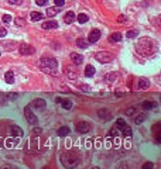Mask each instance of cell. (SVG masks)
<instances>
[{
  "label": "cell",
  "mask_w": 161,
  "mask_h": 169,
  "mask_svg": "<svg viewBox=\"0 0 161 169\" xmlns=\"http://www.w3.org/2000/svg\"><path fill=\"white\" fill-rule=\"evenodd\" d=\"M41 27H42L44 30H51V28H56V27H58V23H56L55 20H49V21H44Z\"/></svg>",
  "instance_id": "obj_10"
},
{
  "label": "cell",
  "mask_w": 161,
  "mask_h": 169,
  "mask_svg": "<svg viewBox=\"0 0 161 169\" xmlns=\"http://www.w3.org/2000/svg\"><path fill=\"white\" fill-rule=\"evenodd\" d=\"M71 59L73 61V64H75V65H80V64H82V61H83L82 55L76 54V52H71Z\"/></svg>",
  "instance_id": "obj_14"
},
{
  "label": "cell",
  "mask_w": 161,
  "mask_h": 169,
  "mask_svg": "<svg viewBox=\"0 0 161 169\" xmlns=\"http://www.w3.org/2000/svg\"><path fill=\"white\" fill-rule=\"evenodd\" d=\"M31 104L34 106V107H37V109H45L47 103H45L44 99H35V100H32Z\"/></svg>",
  "instance_id": "obj_12"
},
{
  "label": "cell",
  "mask_w": 161,
  "mask_h": 169,
  "mask_svg": "<svg viewBox=\"0 0 161 169\" xmlns=\"http://www.w3.org/2000/svg\"><path fill=\"white\" fill-rule=\"evenodd\" d=\"M1 99H3V95H1V93H0V102H1Z\"/></svg>",
  "instance_id": "obj_49"
},
{
  "label": "cell",
  "mask_w": 161,
  "mask_h": 169,
  "mask_svg": "<svg viewBox=\"0 0 161 169\" xmlns=\"http://www.w3.org/2000/svg\"><path fill=\"white\" fill-rule=\"evenodd\" d=\"M1 20H3L4 23H10V21H11V16H10V14H4V16L1 17Z\"/></svg>",
  "instance_id": "obj_35"
},
{
  "label": "cell",
  "mask_w": 161,
  "mask_h": 169,
  "mask_svg": "<svg viewBox=\"0 0 161 169\" xmlns=\"http://www.w3.org/2000/svg\"><path fill=\"white\" fill-rule=\"evenodd\" d=\"M120 40H121L120 32H113V34H110V37H109V41H110V42H119Z\"/></svg>",
  "instance_id": "obj_17"
},
{
  "label": "cell",
  "mask_w": 161,
  "mask_h": 169,
  "mask_svg": "<svg viewBox=\"0 0 161 169\" xmlns=\"http://www.w3.org/2000/svg\"><path fill=\"white\" fill-rule=\"evenodd\" d=\"M93 75H95V68L92 65H86V68H85V76L92 78Z\"/></svg>",
  "instance_id": "obj_16"
},
{
  "label": "cell",
  "mask_w": 161,
  "mask_h": 169,
  "mask_svg": "<svg viewBox=\"0 0 161 169\" xmlns=\"http://www.w3.org/2000/svg\"><path fill=\"white\" fill-rule=\"evenodd\" d=\"M136 111H137L136 107H130V109H127V110L124 111V114H126V116H133Z\"/></svg>",
  "instance_id": "obj_32"
},
{
  "label": "cell",
  "mask_w": 161,
  "mask_h": 169,
  "mask_svg": "<svg viewBox=\"0 0 161 169\" xmlns=\"http://www.w3.org/2000/svg\"><path fill=\"white\" fill-rule=\"evenodd\" d=\"M126 126V121L123 120V119H117L116 120V128L119 130V128H121V127H124Z\"/></svg>",
  "instance_id": "obj_30"
},
{
  "label": "cell",
  "mask_w": 161,
  "mask_h": 169,
  "mask_svg": "<svg viewBox=\"0 0 161 169\" xmlns=\"http://www.w3.org/2000/svg\"><path fill=\"white\" fill-rule=\"evenodd\" d=\"M61 103H62V107H64L65 110H69V109H72V102H71V100H62Z\"/></svg>",
  "instance_id": "obj_28"
},
{
  "label": "cell",
  "mask_w": 161,
  "mask_h": 169,
  "mask_svg": "<svg viewBox=\"0 0 161 169\" xmlns=\"http://www.w3.org/2000/svg\"><path fill=\"white\" fill-rule=\"evenodd\" d=\"M155 103H154V102H144V103H143V107H144L145 110H150V109H153V107H155Z\"/></svg>",
  "instance_id": "obj_29"
},
{
  "label": "cell",
  "mask_w": 161,
  "mask_h": 169,
  "mask_svg": "<svg viewBox=\"0 0 161 169\" xmlns=\"http://www.w3.org/2000/svg\"><path fill=\"white\" fill-rule=\"evenodd\" d=\"M54 3H55V6H58V7H62L65 4L64 0H54Z\"/></svg>",
  "instance_id": "obj_36"
},
{
  "label": "cell",
  "mask_w": 161,
  "mask_h": 169,
  "mask_svg": "<svg viewBox=\"0 0 161 169\" xmlns=\"http://www.w3.org/2000/svg\"><path fill=\"white\" fill-rule=\"evenodd\" d=\"M11 134H13V135H16V137H23V134H24V133H23V130L20 128V127L14 126V127L11 128Z\"/></svg>",
  "instance_id": "obj_19"
},
{
  "label": "cell",
  "mask_w": 161,
  "mask_h": 169,
  "mask_svg": "<svg viewBox=\"0 0 161 169\" xmlns=\"http://www.w3.org/2000/svg\"><path fill=\"white\" fill-rule=\"evenodd\" d=\"M35 52V49H34V47H31V45H28V44H21L20 45V54L21 55H32Z\"/></svg>",
  "instance_id": "obj_7"
},
{
  "label": "cell",
  "mask_w": 161,
  "mask_h": 169,
  "mask_svg": "<svg viewBox=\"0 0 161 169\" xmlns=\"http://www.w3.org/2000/svg\"><path fill=\"white\" fill-rule=\"evenodd\" d=\"M4 81H6V83H8V85L14 83V75H13V72L6 73V75H4Z\"/></svg>",
  "instance_id": "obj_21"
},
{
  "label": "cell",
  "mask_w": 161,
  "mask_h": 169,
  "mask_svg": "<svg viewBox=\"0 0 161 169\" xmlns=\"http://www.w3.org/2000/svg\"><path fill=\"white\" fill-rule=\"evenodd\" d=\"M75 20H76V17H75V13H73V11H68L64 17V21L66 24H72Z\"/></svg>",
  "instance_id": "obj_11"
},
{
  "label": "cell",
  "mask_w": 161,
  "mask_h": 169,
  "mask_svg": "<svg viewBox=\"0 0 161 169\" xmlns=\"http://www.w3.org/2000/svg\"><path fill=\"white\" fill-rule=\"evenodd\" d=\"M24 116H25V120L28 121L30 124H37V117H35V114L31 111L30 107H25L24 109Z\"/></svg>",
  "instance_id": "obj_6"
},
{
  "label": "cell",
  "mask_w": 161,
  "mask_h": 169,
  "mask_svg": "<svg viewBox=\"0 0 161 169\" xmlns=\"http://www.w3.org/2000/svg\"><path fill=\"white\" fill-rule=\"evenodd\" d=\"M0 55H1V52H0Z\"/></svg>",
  "instance_id": "obj_51"
},
{
  "label": "cell",
  "mask_w": 161,
  "mask_h": 169,
  "mask_svg": "<svg viewBox=\"0 0 161 169\" xmlns=\"http://www.w3.org/2000/svg\"><path fill=\"white\" fill-rule=\"evenodd\" d=\"M109 137H117V128L116 127H113L110 130V133H109Z\"/></svg>",
  "instance_id": "obj_34"
},
{
  "label": "cell",
  "mask_w": 161,
  "mask_h": 169,
  "mask_svg": "<svg viewBox=\"0 0 161 169\" xmlns=\"http://www.w3.org/2000/svg\"><path fill=\"white\" fill-rule=\"evenodd\" d=\"M56 134H58L59 137H65V135L69 134V128H68V127H59L58 131H56Z\"/></svg>",
  "instance_id": "obj_20"
},
{
  "label": "cell",
  "mask_w": 161,
  "mask_h": 169,
  "mask_svg": "<svg viewBox=\"0 0 161 169\" xmlns=\"http://www.w3.org/2000/svg\"><path fill=\"white\" fill-rule=\"evenodd\" d=\"M65 73H66V76H68L69 79H76V72H75L73 69H71L69 66L65 68Z\"/></svg>",
  "instance_id": "obj_18"
},
{
  "label": "cell",
  "mask_w": 161,
  "mask_h": 169,
  "mask_svg": "<svg viewBox=\"0 0 161 169\" xmlns=\"http://www.w3.org/2000/svg\"><path fill=\"white\" fill-rule=\"evenodd\" d=\"M76 45H78L79 48L85 49L88 47V42H86V40H83V38H78V40H76Z\"/></svg>",
  "instance_id": "obj_26"
},
{
  "label": "cell",
  "mask_w": 161,
  "mask_h": 169,
  "mask_svg": "<svg viewBox=\"0 0 161 169\" xmlns=\"http://www.w3.org/2000/svg\"><path fill=\"white\" fill-rule=\"evenodd\" d=\"M136 47L140 55H143V56L151 55V52H153V40H150V38H141V40H138Z\"/></svg>",
  "instance_id": "obj_2"
},
{
  "label": "cell",
  "mask_w": 161,
  "mask_h": 169,
  "mask_svg": "<svg viewBox=\"0 0 161 169\" xmlns=\"http://www.w3.org/2000/svg\"><path fill=\"white\" fill-rule=\"evenodd\" d=\"M95 59L100 64H107V62L113 61V55L110 52H106V51H99L95 54Z\"/></svg>",
  "instance_id": "obj_4"
},
{
  "label": "cell",
  "mask_w": 161,
  "mask_h": 169,
  "mask_svg": "<svg viewBox=\"0 0 161 169\" xmlns=\"http://www.w3.org/2000/svg\"><path fill=\"white\" fill-rule=\"evenodd\" d=\"M92 169H100V168H97V166H95V168H92Z\"/></svg>",
  "instance_id": "obj_50"
},
{
  "label": "cell",
  "mask_w": 161,
  "mask_h": 169,
  "mask_svg": "<svg viewBox=\"0 0 161 169\" xmlns=\"http://www.w3.org/2000/svg\"><path fill=\"white\" fill-rule=\"evenodd\" d=\"M16 23L18 25H24L25 24V21H24V20H21V18H16Z\"/></svg>",
  "instance_id": "obj_42"
},
{
  "label": "cell",
  "mask_w": 161,
  "mask_h": 169,
  "mask_svg": "<svg viewBox=\"0 0 161 169\" xmlns=\"http://www.w3.org/2000/svg\"><path fill=\"white\" fill-rule=\"evenodd\" d=\"M32 133H34V134H37V135H40L41 133H42V130H41L40 127H35V128L32 130Z\"/></svg>",
  "instance_id": "obj_39"
},
{
  "label": "cell",
  "mask_w": 161,
  "mask_h": 169,
  "mask_svg": "<svg viewBox=\"0 0 161 169\" xmlns=\"http://www.w3.org/2000/svg\"><path fill=\"white\" fill-rule=\"evenodd\" d=\"M76 20H78V21H79L80 24H85V23H88L89 17L86 16V14H82V13H80L79 16H78V18H76Z\"/></svg>",
  "instance_id": "obj_27"
},
{
  "label": "cell",
  "mask_w": 161,
  "mask_h": 169,
  "mask_svg": "<svg viewBox=\"0 0 161 169\" xmlns=\"http://www.w3.org/2000/svg\"><path fill=\"white\" fill-rule=\"evenodd\" d=\"M61 8L62 7H58V6H55V7H47V16L54 17L55 14H58V13L61 11Z\"/></svg>",
  "instance_id": "obj_13"
},
{
  "label": "cell",
  "mask_w": 161,
  "mask_h": 169,
  "mask_svg": "<svg viewBox=\"0 0 161 169\" xmlns=\"http://www.w3.org/2000/svg\"><path fill=\"white\" fill-rule=\"evenodd\" d=\"M148 88H150V82H148V79L140 78L138 82H137V89H138V90H147Z\"/></svg>",
  "instance_id": "obj_9"
},
{
  "label": "cell",
  "mask_w": 161,
  "mask_h": 169,
  "mask_svg": "<svg viewBox=\"0 0 161 169\" xmlns=\"http://www.w3.org/2000/svg\"><path fill=\"white\" fill-rule=\"evenodd\" d=\"M145 119H147V114H144V113H143V114H138V116H136V119H134V123L138 126V124H141Z\"/></svg>",
  "instance_id": "obj_25"
},
{
  "label": "cell",
  "mask_w": 161,
  "mask_h": 169,
  "mask_svg": "<svg viewBox=\"0 0 161 169\" xmlns=\"http://www.w3.org/2000/svg\"><path fill=\"white\" fill-rule=\"evenodd\" d=\"M117 131H121V133H123V134H124L126 137H131V128H130V127L127 126V124H126L124 127H121V128H119Z\"/></svg>",
  "instance_id": "obj_22"
},
{
  "label": "cell",
  "mask_w": 161,
  "mask_h": 169,
  "mask_svg": "<svg viewBox=\"0 0 161 169\" xmlns=\"http://www.w3.org/2000/svg\"><path fill=\"white\" fill-rule=\"evenodd\" d=\"M8 3H10V4H17V6H18V4L23 3V0H8Z\"/></svg>",
  "instance_id": "obj_37"
},
{
  "label": "cell",
  "mask_w": 161,
  "mask_h": 169,
  "mask_svg": "<svg viewBox=\"0 0 161 169\" xmlns=\"http://www.w3.org/2000/svg\"><path fill=\"white\" fill-rule=\"evenodd\" d=\"M158 128H160V124H154L153 126V131H155V133L158 131Z\"/></svg>",
  "instance_id": "obj_45"
},
{
  "label": "cell",
  "mask_w": 161,
  "mask_h": 169,
  "mask_svg": "<svg viewBox=\"0 0 161 169\" xmlns=\"http://www.w3.org/2000/svg\"><path fill=\"white\" fill-rule=\"evenodd\" d=\"M48 3V0H37V4L38 6H45Z\"/></svg>",
  "instance_id": "obj_40"
},
{
  "label": "cell",
  "mask_w": 161,
  "mask_h": 169,
  "mask_svg": "<svg viewBox=\"0 0 161 169\" xmlns=\"http://www.w3.org/2000/svg\"><path fill=\"white\" fill-rule=\"evenodd\" d=\"M99 38H100V31H99V30H92V31L89 32L88 41L90 42V44H95V42H97V41H99Z\"/></svg>",
  "instance_id": "obj_8"
},
{
  "label": "cell",
  "mask_w": 161,
  "mask_h": 169,
  "mask_svg": "<svg viewBox=\"0 0 161 169\" xmlns=\"http://www.w3.org/2000/svg\"><path fill=\"white\" fill-rule=\"evenodd\" d=\"M119 142H120V140H119V138L116 137V138H114V147H116V148H117V147L120 145V144H119Z\"/></svg>",
  "instance_id": "obj_43"
},
{
  "label": "cell",
  "mask_w": 161,
  "mask_h": 169,
  "mask_svg": "<svg viewBox=\"0 0 161 169\" xmlns=\"http://www.w3.org/2000/svg\"><path fill=\"white\" fill-rule=\"evenodd\" d=\"M8 96H10V99H16V97H17V95H16V93H14V95H13V93H10Z\"/></svg>",
  "instance_id": "obj_48"
},
{
  "label": "cell",
  "mask_w": 161,
  "mask_h": 169,
  "mask_svg": "<svg viewBox=\"0 0 161 169\" xmlns=\"http://www.w3.org/2000/svg\"><path fill=\"white\" fill-rule=\"evenodd\" d=\"M41 64V68H42V71L44 72L49 73V75H56V65H58V61H56L55 58H52V56H42L40 61Z\"/></svg>",
  "instance_id": "obj_1"
},
{
  "label": "cell",
  "mask_w": 161,
  "mask_h": 169,
  "mask_svg": "<svg viewBox=\"0 0 161 169\" xmlns=\"http://www.w3.org/2000/svg\"><path fill=\"white\" fill-rule=\"evenodd\" d=\"M75 130L80 133V134H86L90 131V123L88 121H79V123H76L75 124Z\"/></svg>",
  "instance_id": "obj_5"
},
{
  "label": "cell",
  "mask_w": 161,
  "mask_h": 169,
  "mask_svg": "<svg viewBox=\"0 0 161 169\" xmlns=\"http://www.w3.org/2000/svg\"><path fill=\"white\" fill-rule=\"evenodd\" d=\"M154 168V163L153 162H145L143 165V169H153Z\"/></svg>",
  "instance_id": "obj_33"
},
{
  "label": "cell",
  "mask_w": 161,
  "mask_h": 169,
  "mask_svg": "<svg viewBox=\"0 0 161 169\" xmlns=\"http://www.w3.org/2000/svg\"><path fill=\"white\" fill-rule=\"evenodd\" d=\"M97 116H99L100 119H103V120H106V121L112 119V114H110V113L107 111V110H99V111H97Z\"/></svg>",
  "instance_id": "obj_15"
},
{
  "label": "cell",
  "mask_w": 161,
  "mask_h": 169,
  "mask_svg": "<svg viewBox=\"0 0 161 169\" xmlns=\"http://www.w3.org/2000/svg\"><path fill=\"white\" fill-rule=\"evenodd\" d=\"M155 141H157V144H160V142H161V134H160V131H157V135H155Z\"/></svg>",
  "instance_id": "obj_41"
},
{
  "label": "cell",
  "mask_w": 161,
  "mask_h": 169,
  "mask_svg": "<svg viewBox=\"0 0 161 169\" xmlns=\"http://www.w3.org/2000/svg\"><path fill=\"white\" fill-rule=\"evenodd\" d=\"M30 17H31L32 21H38V20H41L42 18V13H40V11H32L31 14H30Z\"/></svg>",
  "instance_id": "obj_23"
},
{
  "label": "cell",
  "mask_w": 161,
  "mask_h": 169,
  "mask_svg": "<svg viewBox=\"0 0 161 169\" xmlns=\"http://www.w3.org/2000/svg\"><path fill=\"white\" fill-rule=\"evenodd\" d=\"M117 21H119V23H124V21H126V17H124V16H120Z\"/></svg>",
  "instance_id": "obj_44"
},
{
  "label": "cell",
  "mask_w": 161,
  "mask_h": 169,
  "mask_svg": "<svg viewBox=\"0 0 161 169\" xmlns=\"http://www.w3.org/2000/svg\"><path fill=\"white\" fill-rule=\"evenodd\" d=\"M6 34H7V30L3 28V27H0V37H6Z\"/></svg>",
  "instance_id": "obj_38"
},
{
  "label": "cell",
  "mask_w": 161,
  "mask_h": 169,
  "mask_svg": "<svg viewBox=\"0 0 161 169\" xmlns=\"http://www.w3.org/2000/svg\"><path fill=\"white\" fill-rule=\"evenodd\" d=\"M0 169H17V168H14V166H3V168H0Z\"/></svg>",
  "instance_id": "obj_47"
},
{
  "label": "cell",
  "mask_w": 161,
  "mask_h": 169,
  "mask_svg": "<svg viewBox=\"0 0 161 169\" xmlns=\"http://www.w3.org/2000/svg\"><path fill=\"white\" fill-rule=\"evenodd\" d=\"M138 35V30H130L127 31V38H134Z\"/></svg>",
  "instance_id": "obj_31"
},
{
  "label": "cell",
  "mask_w": 161,
  "mask_h": 169,
  "mask_svg": "<svg viewBox=\"0 0 161 169\" xmlns=\"http://www.w3.org/2000/svg\"><path fill=\"white\" fill-rule=\"evenodd\" d=\"M61 162H62V165H64L65 168L72 169L79 163V156L75 152H69L68 151V152H64L61 155Z\"/></svg>",
  "instance_id": "obj_3"
},
{
  "label": "cell",
  "mask_w": 161,
  "mask_h": 169,
  "mask_svg": "<svg viewBox=\"0 0 161 169\" xmlns=\"http://www.w3.org/2000/svg\"><path fill=\"white\" fill-rule=\"evenodd\" d=\"M6 147H7V148H11V147H13V144H11V141H10V140L6 141Z\"/></svg>",
  "instance_id": "obj_46"
},
{
  "label": "cell",
  "mask_w": 161,
  "mask_h": 169,
  "mask_svg": "<svg viewBox=\"0 0 161 169\" xmlns=\"http://www.w3.org/2000/svg\"><path fill=\"white\" fill-rule=\"evenodd\" d=\"M117 78H119V73L110 72V73H107V76H106V81H107V82H114V81H117Z\"/></svg>",
  "instance_id": "obj_24"
}]
</instances>
